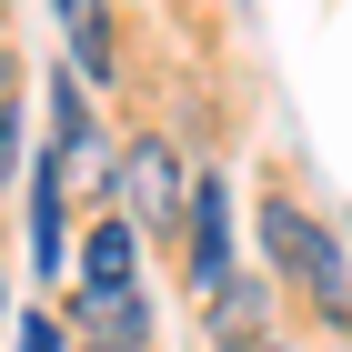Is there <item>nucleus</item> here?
Here are the masks:
<instances>
[{
  "instance_id": "obj_1",
  "label": "nucleus",
  "mask_w": 352,
  "mask_h": 352,
  "mask_svg": "<svg viewBox=\"0 0 352 352\" xmlns=\"http://www.w3.org/2000/svg\"><path fill=\"white\" fill-rule=\"evenodd\" d=\"M262 252H272V262H282V272H292V282H302V292H312V302H322L332 322H352V292H342V262H332V242H322V221L302 212L292 191H272V201H262Z\"/></svg>"
},
{
  "instance_id": "obj_2",
  "label": "nucleus",
  "mask_w": 352,
  "mask_h": 352,
  "mask_svg": "<svg viewBox=\"0 0 352 352\" xmlns=\"http://www.w3.org/2000/svg\"><path fill=\"white\" fill-rule=\"evenodd\" d=\"M111 182H121V212H131L141 232H171V221L191 212V171H182L171 141H131V162L111 171Z\"/></svg>"
},
{
  "instance_id": "obj_3",
  "label": "nucleus",
  "mask_w": 352,
  "mask_h": 352,
  "mask_svg": "<svg viewBox=\"0 0 352 352\" xmlns=\"http://www.w3.org/2000/svg\"><path fill=\"white\" fill-rule=\"evenodd\" d=\"M191 282H201V292H221V282H232V191L221 182H191Z\"/></svg>"
},
{
  "instance_id": "obj_4",
  "label": "nucleus",
  "mask_w": 352,
  "mask_h": 352,
  "mask_svg": "<svg viewBox=\"0 0 352 352\" xmlns=\"http://www.w3.org/2000/svg\"><path fill=\"white\" fill-rule=\"evenodd\" d=\"M81 292H141V232L131 221H101L81 242Z\"/></svg>"
},
{
  "instance_id": "obj_5",
  "label": "nucleus",
  "mask_w": 352,
  "mask_h": 352,
  "mask_svg": "<svg viewBox=\"0 0 352 352\" xmlns=\"http://www.w3.org/2000/svg\"><path fill=\"white\" fill-rule=\"evenodd\" d=\"M71 322L91 332V352H141L151 302H141V292H81V312H71Z\"/></svg>"
},
{
  "instance_id": "obj_6",
  "label": "nucleus",
  "mask_w": 352,
  "mask_h": 352,
  "mask_svg": "<svg viewBox=\"0 0 352 352\" xmlns=\"http://www.w3.org/2000/svg\"><path fill=\"white\" fill-rule=\"evenodd\" d=\"M60 41H71V60H81V81H111V21L91 10V0L60 10Z\"/></svg>"
},
{
  "instance_id": "obj_7",
  "label": "nucleus",
  "mask_w": 352,
  "mask_h": 352,
  "mask_svg": "<svg viewBox=\"0 0 352 352\" xmlns=\"http://www.w3.org/2000/svg\"><path fill=\"white\" fill-rule=\"evenodd\" d=\"M30 242H41L30 262H41V272H60V151L41 162V191H30Z\"/></svg>"
},
{
  "instance_id": "obj_8",
  "label": "nucleus",
  "mask_w": 352,
  "mask_h": 352,
  "mask_svg": "<svg viewBox=\"0 0 352 352\" xmlns=\"http://www.w3.org/2000/svg\"><path fill=\"white\" fill-rule=\"evenodd\" d=\"M21 352H60V322H21Z\"/></svg>"
},
{
  "instance_id": "obj_9",
  "label": "nucleus",
  "mask_w": 352,
  "mask_h": 352,
  "mask_svg": "<svg viewBox=\"0 0 352 352\" xmlns=\"http://www.w3.org/2000/svg\"><path fill=\"white\" fill-rule=\"evenodd\" d=\"M10 162H21V121L0 111V182H10Z\"/></svg>"
},
{
  "instance_id": "obj_10",
  "label": "nucleus",
  "mask_w": 352,
  "mask_h": 352,
  "mask_svg": "<svg viewBox=\"0 0 352 352\" xmlns=\"http://www.w3.org/2000/svg\"><path fill=\"white\" fill-rule=\"evenodd\" d=\"M221 352H282V342H262V332H221Z\"/></svg>"
},
{
  "instance_id": "obj_11",
  "label": "nucleus",
  "mask_w": 352,
  "mask_h": 352,
  "mask_svg": "<svg viewBox=\"0 0 352 352\" xmlns=\"http://www.w3.org/2000/svg\"><path fill=\"white\" fill-rule=\"evenodd\" d=\"M81 352H91V342H81Z\"/></svg>"
}]
</instances>
